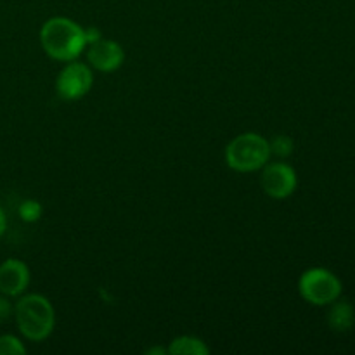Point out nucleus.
<instances>
[{"label":"nucleus","instance_id":"ddd939ff","mask_svg":"<svg viewBox=\"0 0 355 355\" xmlns=\"http://www.w3.org/2000/svg\"><path fill=\"white\" fill-rule=\"evenodd\" d=\"M26 347L14 335H0V355H23Z\"/></svg>","mask_w":355,"mask_h":355},{"label":"nucleus","instance_id":"f3484780","mask_svg":"<svg viewBox=\"0 0 355 355\" xmlns=\"http://www.w3.org/2000/svg\"><path fill=\"white\" fill-rule=\"evenodd\" d=\"M148 354L149 355H153V354L163 355V354H168V352H166V349H163V347H153V349L148 350Z\"/></svg>","mask_w":355,"mask_h":355},{"label":"nucleus","instance_id":"7ed1b4c3","mask_svg":"<svg viewBox=\"0 0 355 355\" xmlns=\"http://www.w3.org/2000/svg\"><path fill=\"white\" fill-rule=\"evenodd\" d=\"M225 165L238 173L260 172L272 159L269 139L259 132L239 134L225 146Z\"/></svg>","mask_w":355,"mask_h":355},{"label":"nucleus","instance_id":"0eeeda50","mask_svg":"<svg viewBox=\"0 0 355 355\" xmlns=\"http://www.w3.org/2000/svg\"><path fill=\"white\" fill-rule=\"evenodd\" d=\"M87 64L101 73H113L123 66L125 51L116 40L101 38L94 44L87 45Z\"/></svg>","mask_w":355,"mask_h":355},{"label":"nucleus","instance_id":"39448f33","mask_svg":"<svg viewBox=\"0 0 355 355\" xmlns=\"http://www.w3.org/2000/svg\"><path fill=\"white\" fill-rule=\"evenodd\" d=\"M94 87V69L85 62H64L61 71L55 76V92L66 103H75L83 99Z\"/></svg>","mask_w":355,"mask_h":355},{"label":"nucleus","instance_id":"9d476101","mask_svg":"<svg viewBox=\"0 0 355 355\" xmlns=\"http://www.w3.org/2000/svg\"><path fill=\"white\" fill-rule=\"evenodd\" d=\"M166 352L170 355H208L210 347L207 342L193 335H180L170 342Z\"/></svg>","mask_w":355,"mask_h":355},{"label":"nucleus","instance_id":"f03ea898","mask_svg":"<svg viewBox=\"0 0 355 355\" xmlns=\"http://www.w3.org/2000/svg\"><path fill=\"white\" fill-rule=\"evenodd\" d=\"M14 319L21 336L33 343L45 342L55 328L54 305L40 293H23L17 297Z\"/></svg>","mask_w":355,"mask_h":355},{"label":"nucleus","instance_id":"2eb2a0df","mask_svg":"<svg viewBox=\"0 0 355 355\" xmlns=\"http://www.w3.org/2000/svg\"><path fill=\"white\" fill-rule=\"evenodd\" d=\"M85 38H87V45H90V44H94V42L101 40V38H103V33H101L97 28L89 26V28H85Z\"/></svg>","mask_w":355,"mask_h":355},{"label":"nucleus","instance_id":"1a4fd4ad","mask_svg":"<svg viewBox=\"0 0 355 355\" xmlns=\"http://www.w3.org/2000/svg\"><path fill=\"white\" fill-rule=\"evenodd\" d=\"M355 324V311L352 305L345 300H335L329 304L328 326L336 333H347Z\"/></svg>","mask_w":355,"mask_h":355},{"label":"nucleus","instance_id":"423d86ee","mask_svg":"<svg viewBox=\"0 0 355 355\" xmlns=\"http://www.w3.org/2000/svg\"><path fill=\"white\" fill-rule=\"evenodd\" d=\"M260 186L272 200H286L297 191L298 177L291 165L283 159L269 162L260 170Z\"/></svg>","mask_w":355,"mask_h":355},{"label":"nucleus","instance_id":"f8f14e48","mask_svg":"<svg viewBox=\"0 0 355 355\" xmlns=\"http://www.w3.org/2000/svg\"><path fill=\"white\" fill-rule=\"evenodd\" d=\"M17 214H19L21 220L28 222V224H33V222H38L42 218V214H44V208L38 203L37 200H24L23 203L17 208Z\"/></svg>","mask_w":355,"mask_h":355},{"label":"nucleus","instance_id":"20e7f679","mask_svg":"<svg viewBox=\"0 0 355 355\" xmlns=\"http://www.w3.org/2000/svg\"><path fill=\"white\" fill-rule=\"evenodd\" d=\"M342 281L324 267H312L307 269L298 279V293L307 304L315 307H328L342 297Z\"/></svg>","mask_w":355,"mask_h":355},{"label":"nucleus","instance_id":"f257e3e1","mask_svg":"<svg viewBox=\"0 0 355 355\" xmlns=\"http://www.w3.org/2000/svg\"><path fill=\"white\" fill-rule=\"evenodd\" d=\"M38 38L45 54L59 62L75 61L87 49L85 26L71 17H49L42 24Z\"/></svg>","mask_w":355,"mask_h":355},{"label":"nucleus","instance_id":"6e6552de","mask_svg":"<svg viewBox=\"0 0 355 355\" xmlns=\"http://www.w3.org/2000/svg\"><path fill=\"white\" fill-rule=\"evenodd\" d=\"M30 267L19 259H7L0 263V293L17 298L26 293L30 286Z\"/></svg>","mask_w":355,"mask_h":355},{"label":"nucleus","instance_id":"9b49d317","mask_svg":"<svg viewBox=\"0 0 355 355\" xmlns=\"http://www.w3.org/2000/svg\"><path fill=\"white\" fill-rule=\"evenodd\" d=\"M270 146V156L276 159H286L293 155L295 151V142L290 135L286 134H277L269 141Z\"/></svg>","mask_w":355,"mask_h":355},{"label":"nucleus","instance_id":"4468645a","mask_svg":"<svg viewBox=\"0 0 355 355\" xmlns=\"http://www.w3.org/2000/svg\"><path fill=\"white\" fill-rule=\"evenodd\" d=\"M14 315V304L10 302L9 297L0 293V322L7 321Z\"/></svg>","mask_w":355,"mask_h":355},{"label":"nucleus","instance_id":"dca6fc26","mask_svg":"<svg viewBox=\"0 0 355 355\" xmlns=\"http://www.w3.org/2000/svg\"><path fill=\"white\" fill-rule=\"evenodd\" d=\"M6 229H7V217H6V211H3L2 207H0V238L3 236Z\"/></svg>","mask_w":355,"mask_h":355}]
</instances>
